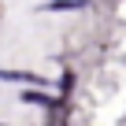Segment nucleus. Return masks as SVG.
I'll list each match as a JSON object with an SVG mask.
<instances>
[{
  "mask_svg": "<svg viewBox=\"0 0 126 126\" xmlns=\"http://www.w3.org/2000/svg\"><path fill=\"white\" fill-rule=\"evenodd\" d=\"M0 82H22V85H48L41 74H30V71H0Z\"/></svg>",
  "mask_w": 126,
  "mask_h": 126,
  "instance_id": "f257e3e1",
  "label": "nucleus"
}]
</instances>
